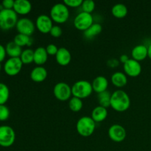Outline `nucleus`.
<instances>
[{
	"label": "nucleus",
	"instance_id": "13",
	"mask_svg": "<svg viewBox=\"0 0 151 151\" xmlns=\"http://www.w3.org/2000/svg\"><path fill=\"white\" fill-rule=\"evenodd\" d=\"M123 69L125 74L132 78L139 76L142 72V66L140 63L133 58H130L123 64Z\"/></svg>",
	"mask_w": 151,
	"mask_h": 151
},
{
	"label": "nucleus",
	"instance_id": "23",
	"mask_svg": "<svg viewBox=\"0 0 151 151\" xmlns=\"http://www.w3.org/2000/svg\"><path fill=\"white\" fill-rule=\"evenodd\" d=\"M111 13L114 17L117 19H122L128 14V7L125 4L117 3L112 7Z\"/></svg>",
	"mask_w": 151,
	"mask_h": 151
},
{
	"label": "nucleus",
	"instance_id": "29",
	"mask_svg": "<svg viewBox=\"0 0 151 151\" xmlns=\"http://www.w3.org/2000/svg\"><path fill=\"white\" fill-rule=\"evenodd\" d=\"M10 97V89L4 83H0V105H5Z\"/></svg>",
	"mask_w": 151,
	"mask_h": 151
},
{
	"label": "nucleus",
	"instance_id": "24",
	"mask_svg": "<svg viewBox=\"0 0 151 151\" xmlns=\"http://www.w3.org/2000/svg\"><path fill=\"white\" fill-rule=\"evenodd\" d=\"M103 30V27L99 23H94L89 28L84 31V36L87 39H91L94 37L97 36Z\"/></svg>",
	"mask_w": 151,
	"mask_h": 151
},
{
	"label": "nucleus",
	"instance_id": "38",
	"mask_svg": "<svg viewBox=\"0 0 151 151\" xmlns=\"http://www.w3.org/2000/svg\"><path fill=\"white\" fill-rule=\"evenodd\" d=\"M129 59H130L129 57H128L127 55L123 54V55H122L120 57H119V61H120L121 63H123V64H125V63H126L128 60H129Z\"/></svg>",
	"mask_w": 151,
	"mask_h": 151
},
{
	"label": "nucleus",
	"instance_id": "35",
	"mask_svg": "<svg viewBox=\"0 0 151 151\" xmlns=\"http://www.w3.org/2000/svg\"><path fill=\"white\" fill-rule=\"evenodd\" d=\"M14 2L15 1H13V0H4L1 2V6H2L3 9L11 10V9H13Z\"/></svg>",
	"mask_w": 151,
	"mask_h": 151
},
{
	"label": "nucleus",
	"instance_id": "22",
	"mask_svg": "<svg viewBox=\"0 0 151 151\" xmlns=\"http://www.w3.org/2000/svg\"><path fill=\"white\" fill-rule=\"evenodd\" d=\"M7 55L10 56V58H20L22 52V47L16 44L14 41H10L6 44L5 47Z\"/></svg>",
	"mask_w": 151,
	"mask_h": 151
},
{
	"label": "nucleus",
	"instance_id": "39",
	"mask_svg": "<svg viewBox=\"0 0 151 151\" xmlns=\"http://www.w3.org/2000/svg\"><path fill=\"white\" fill-rule=\"evenodd\" d=\"M147 57L151 59V44L147 47Z\"/></svg>",
	"mask_w": 151,
	"mask_h": 151
},
{
	"label": "nucleus",
	"instance_id": "37",
	"mask_svg": "<svg viewBox=\"0 0 151 151\" xmlns=\"http://www.w3.org/2000/svg\"><path fill=\"white\" fill-rule=\"evenodd\" d=\"M107 65L109 66V67H111V68L116 67V66H119V61H118V60H116V58L109 59V60L107 61Z\"/></svg>",
	"mask_w": 151,
	"mask_h": 151
},
{
	"label": "nucleus",
	"instance_id": "2",
	"mask_svg": "<svg viewBox=\"0 0 151 151\" xmlns=\"http://www.w3.org/2000/svg\"><path fill=\"white\" fill-rule=\"evenodd\" d=\"M18 20V14L13 9H2L0 10V29L9 30L16 27Z\"/></svg>",
	"mask_w": 151,
	"mask_h": 151
},
{
	"label": "nucleus",
	"instance_id": "16",
	"mask_svg": "<svg viewBox=\"0 0 151 151\" xmlns=\"http://www.w3.org/2000/svg\"><path fill=\"white\" fill-rule=\"evenodd\" d=\"M47 70L42 66H37L32 69L30 72V78L34 82L41 83L45 81L47 78Z\"/></svg>",
	"mask_w": 151,
	"mask_h": 151
},
{
	"label": "nucleus",
	"instance_id": "33",
	"mask_svg": "<svg viewBox=\"0 0 151 151\" xmlns=\"http://www.w3.org/2000/svg\"><path fill=\"white\" fill-rule=\"evenodd\" d=\"M63 3L68 7H78L82 5V0H63Z\"/></svg>",
	"mask_w": 151,
	"mask_h": 151
},
{
	"label": "nucleus",
	"instance_id": "7",
	"mask_svg": "<svg viewBox=\"0 0 151 151\" xmlns=\"http://www.w3.org/2000/svg\"><path fill=\"white\" fill-rule=\"evenodd\" d=\"M74 26L81 31H86L94 24V18L91 13L81 12L74 19Z\"/></svg>",
	"mask_w": 151,
	"mask_h": 151
},
{
	"label": "nucleus",
	"instance_id": "3",
	"mask_svg": "<svg viewBox=\"0 0 151 151\" xmlns=\"http://www.w3.org/2000/svg\"><path fill=\"white\" fill-rule=\"evenodd\" d=\"M95 128L96 122L91 116H82L78 119L76 124L77 131L83 137H88L92 135Z\"/></svg>",
	"mask_w": 151,
	"mask_h": 151
},
{
	"label": "nucleus",
	"instance_id": "21",
	"mask_svg": "<svg viewBox=\"0 0 151 151\" xmlns=\"http://www.w3.org/2000/svg\"><path fill=\"white\" fill-rule=\"evenodd\" d=\"M111 83L118 88L125 86L128 83V78L126 75L122 72H116L111 77Z\"/></svg>",
	"mask_w": 151,
	"mask_h": 151
},
{
	"label": "nucleus",
	"instance_id": "6",
	"mask_svg": "<svg viewBox=\"0 0 151 151\" xmlns=\"http://www.w3.org/2000/svg\"><path fill=\"white\" fill-rule=\"evenodd\" d=\"M16 140V133L13 128L9 125L0 126V146L4 147H10Z\"/></svg>",
	"mask_w": 151,
	"mask_h": 151
},
{
	"label": "nucleus",
	"instance_id": "8",
	"mask_svg": "<svg viewBox=\"0 0 151 151\" xmlns=\"http://www.w3.org/2000/svg\"><path fill=\"white\" fill-rule=\"evenodd\" d=\"M53 94L55 97L60 101L69 100L72 95V87L65 82H59L55 85Z\"/></svg>",
	"mask_w": 151,
	"mask_h": 151
},
{
	"label": "nucleus",
	"instance_id": "19",
	"mask_svg": "<svg viewBox=\"0 0 151 151\" xmlns=\"http://www.w3.org/2000/svg\"><path fill=\"white\" fill-rule=\"evenodd\" d=\"M48 55L46 48L44 47H38L34 50V61L38 66L44 64L47 61Z\"/></svg>",
	"mask_w": 151,
	"mask_h": 151
},
{
	"label": "nucleus",
	"instance_id": "28",
	"mask_svg": "<svg viewBox=\"0 0 151 151\" xmlns=\"http://www.w3.org/2000/svg\"><path fill=\"white\" fill-rule=\"evenodd\" d=\"M83 103L81 99L76 97H72L69 100V107L73 112H78L82 109Z\"/></svg>",
	"mask_w": 151,
	"mask_h": 151
},
{
	"label": "nucleus",
	"instance_id": "20",
	"mask_svg": "<svg viewBox=\"0 0 151 151\" xmlns=\"http://www.w3.org/2000/svg\"><path fill=\"white\" fill-rule=\"evenodd\" d=\"M108 110L106 108L101 106H96L91 111V116L93 120L95 122H101L107 118Z\"/></svg>",
	"mask_w": 151,
	"mask_h": 151
},
{
	"label": "nucleus",
	"instance_id": "25",
	"mask_svg": "<svg viewBox=\"0 0 151 151\" xmlns=\"http://www.w3.org/2000/svg\"><path fill=\"white\" fill-rule=\"evenodd\" d=\"M13 41L21 47H25V46L30 47L32 44L33 40L31 38V36H28V35H24V34L18 33L17 35L14 37Z\"/></svg>",
	"mask_w": 151,
	"mask_h": 151
},
{
	"label": "nucleus",
	"instance_id": "10",
	"mask_svg": "<svg viewBox=\"0 0 151 151\" xmlns=\"http://www.w3.org/2000/svg\"><path fill=\"white\" fill-rule=\"evenodd\" d=\"M16 27L19 33L31 36L35 32V24L28 18H22L18 20Z\"/></svg>",
	"mask_w": 151,
	"mask_h": 151
},
{
	"label": "nucleus",
	"instance_id": "30",
	"mask_svg": "<svg viewBox=\"0 0 151 151\" xmlns=\"http://www.w3.org/2000/svg\"><path fill=\"white\" fill-rule=\"evenodd\" d=\"M81 7H82L83 11L91 14V13L95 9V2L92 0H84L83 1Z\"/></svg>",
	"mask_w": 151,
	"mask_h": 151
},
{
	"label": "nucleus",
	"instance_id": "12",
	"mask_svg": "<svg viewBox=\"0 0 151 151\" xmlns=\"http://www.w3.org/2000/svg\"><path fill=\"white\" fill-rule=\"evenodd\" d=\"M52 22L50 16L46 14L39 15L35 21V27L42 33H49L53 27Z\"/></svg>",
	"mask_w": 151,
	"mask_h": 151
},
{
	"label": "nucleus",
	"instance_id": "14",
	"mask_svg": "<svg viewBox=\"0 0 151 151\" xmlns=\"http://www.w3.org/2000/svg\"><path fill=\"white\" fill-rule=\"evenodd\" d=\"M55 59L57 63L60 66H67L72 60V55L66 47H60L56 54Z\"/></svg>",
	"mask_w": 151,
	"mask_h": 151
},
{
	"label": "nucleus",
	"instance_id": "4",
	"mask_svg": "<svg viewBox=\"0 0 151 151\" xmlns=\"http://www.w3.org/2000/svg\"><path fill=\"white\" fill-rule=\"evenodd\" d=\"M69 7L64 3H56L50 10V18L53 22L58 24L65 23L69 19Z\"/></svg>",
	"mask_w": 151,
	"mask_h": 151
},
{
	"label": "nucleus",
	"instance_id": "31",
	"mask_svg": "<svg viewBox=\"0 0 151 151\" xmlns=\"http://www.w3.org/2000/svg\"><path fill=\"white\" fill-rule=\"evenodd\" d=\"M10 116V109L5 105H0V121H6Z\"/></svg>",
	"mask_w": 151,
	"mask_h": 151
},
{
	"label": "nucleus",
	"instance_id": "11",
	"mask_svg": "<svg viewBox=\"0 0 151 151\" xmlns=\"http://www.w3.org/2000/svg\"><path fill=\"white\" fill-rule=\"evenodd\" d=\"M109 137L115 142H122L126 138V131L125 128L119 124H114L109 128Z\"/></svg>",
	"mask_w": 151,
	"mask_h": 151
},
{
	"label": "nucleus",
	"instance_id": "32",
	"mask_svg": "<svg viewBox=\"0 0 151 151\" xmlns=\"http://www.w3.org/2000/svg\"><path fill=\"white\" fill-rule=\"evenodd\" d=\"M50 33L54 38H59L63 34V30H62V28L58 25H53Z\"/></svg>",
	"mask_w": 151,
	"mask_h": 151
},
{
	"label": "nucleus",
	"instance_id": "34",
	"mask_svg": "<svg viewBox=\"0 0 151 151\" xmlns=\"http://www.w3.org/2000/svg\"><path fill=\"white\" fill-rule=\"evenodd\" d=\"M58 47L54 44H50L46 47V50L47 52V54L50 55H56L58 51Z\"/></svg>",
	"mask_w": 151,
	"mask_h": 151
},
{
	"label": "nucleus",
	"instance_id": "17",
	"mask_svg": "<svg viewBox=\"0 0 151 151\" xmlns=\"http://www.w3.org/2000/svg\"><path fill=\"white\" fill-rule=\"evenodd\" d=\"M91 85H92L93 91L99 94L107 90L108 86H109V81L106 77L100 75V76L96 77L93 80Z\"/></svg>",
	"mask_w": 151,
	"mask_h": 151
},
{
	"label": "nucleus",
	"instance_id": "1",
	"mask_svg": "<svg viewBox=\"0 0 151 151\" xmlns=\"http://www.w3.org/2000/svg\"><path fill=\"white\" fill-rule=\"evenodd\" d=\"M131 106V99L125 91L116 90L111 94V106L114 110L118 112H124L128 110Z\"/></svg>",
	"mask_w": 151,
	"mask_h": 151
},
{
	"label": "nucleus",
	"instance_id": "18",
	"mask_svg": "<svg viewBox=\"0 0 151 151\" xmlns=\"http://www.w3.org/2000/svg\"><path fill=\"white\" fill-rule=\"evenodd\" d=\"M132 58L140 62L144 60L147 57V47L144 44H139L135 46L131 51Z\"/></svg>",
	"mask_w": 151,
	"mask_h": 151
},
{
	"label": "nucleus",
	"instance_id": "15",
	"mask_svg": "<svg viewBox=\"0 0 151 151\" xmlns=\"http://www.w3.org/2000/svg\"><path fill=\"white\" fill-rule=\"evenodd\" d=\"M32 10V4L28 0H16L13 6V10L17 14L27 15Z\"/></svg>",
	"mask_w": 151,
	"mask_h": 151
},
{
	"label": "nucleus",
	"instance_id": "40",
	"mask_svg": "<svg viewBox=\"0 0 151 151\" xmlns=\"http://www.w3.org/2000/svg\"><path fill=\"white\" fill-rule=\"evenodd\" d=\"M1 63H0V71H1Z\"/></svg>",
	"mask_w": 151,
	"mask_h": 151
},
{
	"label": "nucleus",
	"instance_id": "36",
	"mask_svg": "<svg viewBox=\"0 0 151 151\" xmlns=\"http://www.w3.org/2000/svg\"><path fill=\"white\" fill-rule=\"evenodd\" d=\"M6 55H7V52H6L5 47L0 44V63L5 59Z\"/></svg>",
	"mask_w": 151,
	"mask_h": 151
},
{
	"label": "nucleus",
	"instance_id": "27",
	"mask_svg": "<svg viewBox=\"0 0 151 151\" xmlns=\"http://www.w3.org/2000/svg\"><path fill=\"white\" fill-rule=\"evenodd\" d=\"M20 59L23 64H29L34 61V50L32 49H25L22 51Z\"/></svg>",
	"mask_w": 151,
	"mask_h": 151
},
{
	"label": "nucleus",
	"instance_id": "26",
	"mask_svg": "<svg viewBox=\"0 0 151 151\" xmlns=\"http://www.w3.org/2000/svg\"><path fill=\"white\" fill-rule=\"evenodd\" d=\"M111 94L108 90L97 94V100L100 106L106 109L111 106Z\"/></svg>",
	"mask_w": 151,
	"mask_h": 151
},
{
	"label": "nucleus",
	"instance_id": "9",
	"mask_svg": "<svg viewBox=\"0 0 151 151\" xmlns=\"http://www.w3.org/2000/svg\"><path fill=\"white\" fill-rule=\"evenodd\" d=\"M23 63L20 58H10L4 64V71L7 75L15 76L21 72Z\"/></svg>",
	"mask_w": 151,
	"mask_h": 151
},
{
	"label": "nucleus",
	"instance_id": "5",
	"mask_svg": "<svg viewBox=\"0 0 151 151\" xmlns=\"http://www.w3.org/2000/svg\"><path fill=\"white\" fill-rule=\"evenodd\" d=\"M93 91L91 83L86 80L76 81L72 86V93L73 97L84 99L89 97Z\"/></svg>",
	"mask_w": 151,
	"mask_h": 151
}]
</instances>
